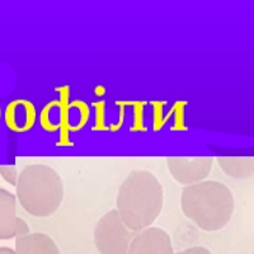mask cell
<instances>
[{
  "instance_id": "7",
  "label": "cell",
  "mask_w": 254,
  "mask_h": 254,
  "mask_svg": "<svg viewBox=\"0 0 254 254\" xmlns=\"http://www.w3.org/2000/svg\"><path fill=\"white\" fill-rule=\"evenodd\" d=\"M17 197L0 187V240L17 238Z\"/></svg>"
},
{
  "instance_id": "11",
  "label": "cell",
  "mask_w": 254,
  "mask_h": 254,
  "mask_svg": "<svg viewBox=\"0 0 254 254\" xmlns=\"http://www.w3.org/2000/svg\"><path fill=\"white\" fill-rule=\"evenodd\" d=\"M0 176L3 177L4 181L9 185L15 186L18 181V171L14 165H0Z\"/></svg>"
},
{
  "instance_id": "3",
  "label": "cell",
  "mask_w": 254,
  "mask_h": 254,
  "mask_svg": "<svg viewBox=\"0 0 254 254\" xmlns=\"http://www.w3.org/2000/svg\"><path fill=\"white\" fill-rule=\"evenodd\" d=\"M17 199L32 216L47 217L63 203L64 183L60 174L46 164H29L17 181Z\"/></svg>"
},
{
  "instance_id": "9",
  "label": "cell",
  "mask_w": 254,
  "mask_h": 254,
  "mask_svg": "<svg viewBox=\"0 0 254 254\" xmlns=\"http://www.w3.org/2000/svg\"><path fill=\"white\" fill-rule=\"evenodd\" d=\"M221 171L235 179H248L254 174V158H219Z\"/></svg>"
},
{
  "instance_id": "12",
  "label": "cell",
  "mask_w": 254,
  "mask_h": 254,
  "mask_svg": "<svg viewBox=\"0 0 254 254\" xmlns=\"http://www.w3.org/2000/svg\"><path fill=\"white\" fill-rule=\"evenodd\" d=\"M176 254H212L207 248L205 247H192V248L185 249L182 252H178Z\"/></svg>"
},
{
  "instance_id": "8",
  "label": "cell",
  "mask_w": 254,
  "mask_h": 254,
  "mask_svg": "<svg viewBox=\"0 0 254 254\" xmlns=\"http://www.w3.org/2000/svg\"><path fill=\"white\" fill-rule=\"evenodd\" d=\"M15 254H60L56 243L44 233H29L15 239Z\"/></svg>"
},
{
  "instance_id": "1",
  "label": "cell",
  "mask_w": 254,
  "mask_h": 254,
  "mask_svg": "<svg viewBox=\"0 0 254 254\" xmlns=\"http://www.w3.org/2000/svg\"><path fill=\"white\" fill-rule=\"evenodd\" d=\"M164 205L162 183L151 172L132 171L121 183L116 210L125 225L133 233L150 228Z\"/></svg>"
},
{
  "instance_id": "5",
  "label": "cell",
  "mask_w": 254,
  "mask_h": 254,
  "mask_svg": "<svg viewBox=\"0 0 254 254\" xmlns=\"http://www.w3.org/2000/svg\"><path fill=\"white\" fill-rule=\"evenodd\" d=\"M212 158H169L168 171L176 182L183 186H192L203 182L212 171Z\"/></svg>"
},
{
  "instance_id": "10",
  "label": "cell",
  "mask_w": 254,
  "mask_h": 254,
  "mask_svg": "<svg viewBox=\"0 0 254 254\" xmlns=\"http://www.w3.org/2000/svg\"><path fill=\"white\" fill-rule=\"evenodd\" d=\"M8 113V124L14 130H26L33 122V110L29 103L18 102L14 106H10Z\"/></svg>"
},
{
  "instance_id": "14",
  "label": "cell",
  "mask_w": 254,
  "mask_h": 254,
  "mask_svg": "<svg viewBox=\"0 0 254 254\" xmlns=\"http://www.w3.org/2000/svg\"><path fill=\"white\" fill-rule=\"evenodd\" d=\"M253 254H254V253H253Z\"/></svg>"
},
{
  "instance_id": "6",
  "label": "cell",
  "mask_w": 254,
  "mask_h": 254,
  "mask_svg": "<svg viewBox=\"0 0 254 254\" xmlns=\"http://www.w3.org/2000/svg\"><path fill=\"white\" fill-rule=\"evenodd\" d=\"M127 254H174V251L167 231L150 226L136 233Z\"/></svg>"
},
{
  "instance_id": "13",
  "label": "cell",
  "mask_w": 254,
  "mask_h": 254,
  "mask_svg": "<svg viewBox=\"0 0 254 254\" xmlns=\"http://www.w3.org/2000/svg\"><path fill=\"white\" fill-rule=\"evenodd\" d=\"M0 254H15V252L8 247H0Z\"/></svg>"
},
{
  "instance_id": "4",
  "label": "cell",
  "mask_w": 254,
  "mask_h": 254,
  "mask_svg": "<svg viewBox=\"0 0 254 254\" xmlns=\"http://www.w3.org/2000/svg\"><path fill=\"white\" fill-rule=\"evenodd\" d=\"M135 234L125 225L115 208L104 214L95 225V248L99 254H127Z\"/></svg>"
},
{
  "instance_id": "2",
  "label": "cell",
  "mask_w": 254,
  "mask_h": 254,
  "mask_svg": "<svg viewBox=\"0 0 254 254\" xmlns=\"http://www.w3.org/2000/svg\"><path fill=\"white\" fill-rule=\"evenodd\" d=\"M181 207L185 216L201 230L212 233L228 225L234 214L235 201L226 185L203 181L183 188Z\"/></svg>"
}]
</instances>
